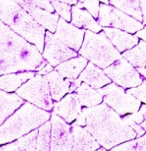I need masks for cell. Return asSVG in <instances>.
<instances>
[{
	"label": "cell",
	"instance_id": "cell-1",
	"mask_svg": "<svg viewBox=\"0 0 146 151\" xmlns=\"http://www.w3.org/2000/svg\"><path fill=\"white\" fill-rule=\"evenodd\" d=\"M47 63L35 45L0 21V76L39 71Z\"/></svg>",
	"mask_w": 146,
	"mask_h": 151
},
{
	"label": "cell",
	"instance_id": "cell-2",
	"mask_svg": "<svg viewBox=\"0 0 146 151\" xmlns=\"http://www.w3.org/2000/svg\"><path fill=\"white\" fill-rule=\"evenodd\" d=\"M82 113L85 116V128L105 150L137 137L120 116L105 103L90 109L83 108Z\"/></svg>",
	"mask_w": 146,
	"mask_h": 151
},
{
	"label": "cell",
	"instance_id": "cell-3",
	"mask_svg": "<svg viewBox=\"0 0 146 151\" xmlns=\"http://www.w3.org/2000/svg\"><path fill=\"white\" fill-rule=\"evenodd\" d=\"M0 21L43 52L45 29L15 0H0Z\"/></svg>",
	"mask_w": 146,
	"mask_h": 151
},
{
	"label": "cell",
	"instance_id": "cell-4",
	"mask_svg": "<svg viewBox=\"0 0 146 151\" xmlns=\"http://www.w3.org/2000/svg\"><path fill=\"white\" fill-rule=\"evenodd\" d=\"M51 116L50 112L25 102L0 125V145L12 143L39 128L49 121Z\"/></svg>",
	"mask_w": 146,
	"mask_h": 151
},
{
	"label": "cell",
	"instance_id": "cell-5",
	"mask_svg": "<svg viewBox=\"0 0 146 151\" xmlns=\"http://www.w3.org/2000/svg\"><path fill=\"white\" fill-rule=\"evenodd\" d=\"M78 53L100 68H106L122 58L103 30L99 33L85 30L84 39Z\"/></svg>",
	"mask_w": 146,
	"mask_h": 151
},
{
	"label": "cell",
	"instance_id": "cell-6",
	"mask_svg": "<svg viewBox=\"0 0 146 151\" xmlns=\"http://www.w3.org/2000/svg\"><path fill=\"white\" fill-rule=\"evenodd\" d=\"M15 93L23 101L45 111H51L52 101L49 84L44 76L36 74L32 78L23 84Z\"/></svg>",
	"mask_w": 146,
	"mask_h": 151
},
{
	"label": "cell",
	"instance_id": "cell-7",
	"mask_svg": "<svg viewBox=\"0 0 146 151\" xmlns=\"http://www.w3.org/2000/svg\"><path fill=\"white\" fill-rule=\"evenodd\" d=\"M98 92L103 96L104 103L120 116L135 113L141 107L139 100L113 83L98 89Z\"/></svg>",
	"mask_w": 146,
	"mask_h": 151
},
{
	"label": "cell",
	"instance_id": "cell-8",
	"mask_svg": "<svg viewBox=\"0 0 146 151\" xmlns=\"http://www.w3.org/2000/svg\"><path fill=\"white\" fill-rule=\"evenodd\" d=\"M98 22L102 28H113L129 34H135L144 25L128 14L118 10L111 5L100 4Z\"/></svg>",
	"mask_w": 146,
	"mask_h": 151
},
{
	"label": "cell",
	"instance_id": "cell-9",
	"mask_svg": "<svg viewBox=\"0 0 146 151\" xmlns=\"http://www.w3.org/2000/svg\"><path fill=\"white\" fill-rule=\"evenodd\" d=\"M104 72L113 84L123 89L137 87L143 81L136 68L123 57L105 68Z\"/></svg>",
	"mask_w": 146,
	"mask_h": 151
},
{
	"label": "cell",
	"instance_id": "cell-10",
	"mask_svg": "<svg viewBox=\"0 0 146 151\" xmlns=\"http://www.w3.org/2000/svg\"><path fill=\"white\" fill-rule=\"evenodd\" d=\"M42 55L51 66L57 67L67 60L78 56V52L61 43L58 38H56L53 33L46 31Z\"/></svg>",
	"mask_w": 146,
	"mask_h": 151
},
{
	"label": "cell",
	"instance_id": "cell-11",
	"mask_svg": "<svg viewBox=\"0 0 146 151\" xmlns=\"http://www.w3.org/2000/svg\"><path fill=\"white\" fill-rule=\"evenodd\" d=\"M50 151H72L71 126L54 113L51 116Z\"/></svg>",
	"mask_w": 146,
	"mask_h": 151
},
{
	"label": "cell",
	"instance_id": "cell-12",
	"mask_svg": "<svg viewBox=\"0 0 146 151\" xmlns=\"http://www.w3.org/2000/svg\"><path fill=\"white\" fill-rule=\"evenodd\" d=\"M53 34L56 38H58L65 45L78 52L84 39L85 30L79 29L72 23L59 18L56 31Z\"/></svg>",
	"mask_w": 146,
	"mask_h": 151
},
{
	"label": "cell",
	"instance_id": "cell-13",
	"mask_svg": "<svg viewBox=\"0 0 146 151\" xmlns=\"http://www.w3.org/2000/svg\"><path fill=\"white\" fill-rule=\"evenodd\" d=\"M44 77L48 81L52 101L55 102L59 101L67 93H75L82 84L78 79L71 80L64 78L56 70H52Z\"/></svg>",
	"mask_w": 146,
	"mask_h": 151
},
{
	"label": "cell",
	"instance_id": "cell-14",
	"mask_svg": "<svg viewBox=\"0 0 146 151\" xmlns=\"http://www.w3.org/2000/svg\"><path fill=\"white\" fill-rule=\"evenodd\" d=\"M54 114L70 124L77 119L82 113V105L75 93H67L59 101L55 102L52 109Z\"/></svg>",
	"mask_w": 146,
	"mask_h": 151
},
{
	"label": "cell",
	"instance_id": "cell-15",
	"mask_svg": "<svg viewBox=\"0 0 146 151\" xmlns=\"http://www.w3.org/2000/svg\"><path fill=\"white\" fill-rule=\"evenodd\" d=\"M71 134L72 151H97L100 148L99 143L84 127L73 124Z\"/></svg>",
	"mask_w": 146,
	"mask_h": 151
},
{
	"label": "cell",
	"instance_id": "cell-16",
	"mask_svg": "<svg viewBox=\"0 0 146 151\" xmlns=\"http://www.w3.org/2000/svg\"><path fill=\"white\" fill-rule=\"evenodd\" d=\"M102 30L120 53L134 48L140 41L135 34H129L118 29L103 28Z\"/></svg>",
	"mask_w": 146,
	"mask_h": 151
},
{
	"label": "cell",
	"instance_id": "cell-17",
	"mask_svg": "<svg viewBox=\"0 0 146 151\" xmlns=\"http://www.w3.org/2000/svg\"><path fill=\"white\" fill-rule=\"evenodd\" d=\"M70 23L79 29L92 31L94 33H99L103 29L98 21L83 8V3L80 2L72 6V17Z\"/></svg>",
	"mask_w": 146,
	"mask_h": 151
},
{
	"label": "cell",
	"instance_id": "cell-18",
	"mask_svg": "<svg viewBox=\"0 0 146 151\" xmlns=\"http://www.w3.org/2000/svg\"><path fill=\"white\" fill-rule=\"evenodd\" d=\"M81 83H85L94 89H101L112 83L104 70L91 62H88L86 68L77 78Z\"/></svg>",
	"mask_w": 146,
	"mask_h": 151
},
{
	"label": "cell",
	"instance_id": "cell-19",
	"mask_svg": "<svg viewBox=\"0 0 146 151\" xmlns=\"http://www.w3.org/2000/svg\"><path fill=\"white\" fill-rule=\"evenodd\" d=\"M88 60L83 56H76L67 60L55 68V70L64 78L75 80L86 68Z\"/></svg>",
	"mask_w": 146,
	"mask_h": 151
},
{
	"label": "cell",
	"instance_id": "cell-20",
	"mask_svg": "<svg viewBox=\"0 0 146 151\" xmlns=\"http://www.w3.org/2000/svg\"><path fill=\"white\" fill-rule=\"evenodd\" d=\"M24 103L25 101L16 93H9L0 90V125Z\"/></svg>",
	"mask_w": 146,
	"mask_h": 151
},
{
	"label": "cell",
	"instance_id": "cell-21",
	"mask_svg": "<svg viewBox=\"0 0 146 151\" xmlns=\"http://www.w3.org/2000/svg\"><path fill=\"white\" fill-rule=\"evenodd\" d=\"M35 75L34 71H26L0 76V90L6 93L16 92Z\"/></svg>",
	"mask_w": 146,
	"mask_h": 151
},
{
	"label": "cell",
	"instance_id": "cell-22",
	"mask_svg": "<svg viewBox=\"0 0 146 151\" xmlns=\"http://www.w3.org/2000/svg\"><path fill=\"white\" fill-rule=\"evenodd\" d=\"M25 11L44 29L51 33H55L59 20V16L56 13H51L38 7L28 8Z\"/></svg>",
	"mask_w": 146,
	"mask_h": 151
},
{
	"label": "cell",
	"instance_id": "cell-23",
	"mask_svg": "<svg viewBox=\"0 0 146 151\" xmlns=\"http://www.w3.org/2000/svg\"><path fill=\"white\" fill-rule=\"evenodd\" d=\"M75 93H76L82 107L87 109L94 108L103 101V96L98 90L90 87L85 83H82Z\"/></svg>",
	"mask_w": 146,
	"mask_h": 151
},
{
	"label": "cell",
	"instance_id": "cell-24",
	"mask_svg": "<svg viewBox=\"0 0 146 151\" xmlns=\"http://www.w3.org/2000/svg\"><path fill=\"white\" fill-rule=\"evenodd\" d=\"M121 55L135 68L146 69V43L145 42L140 40L137 45L123 52Z\"/></svg>",
	"mask_w": 146,
	"mask_h": 151
},
{
	"label": "cell",
	"instance_id": "cell-25",
	"mask_svg": "<svg viewBox=\"0 0 146 151\" xmlns=\"http://www.w3.org/2000/svg\"><path fill=\"white\" fill-rule=\"evenodd\" d=\"M109 5L128 14L140 22H142L139 0H109Z\"/></svg>",
	"mask_w": 146,
	"mask_h": 151
},
{
	"label": "cell",
	"instance_id": "cell-26",
	"mask_svg": "<svg viewBox=\"0 0 146 151\" xmlns=\"http://www.w3.org/2000/svg\"><path fill=\"white\" fill-rule=\"evenodd\" d=\"M51 121L46 122L38 128L36 151H50L51 147Z\"/></svg>",
	"mask_w": 146,
	"mask_h": 151
},
{
	"label": "cell",
	"instance_id": "cell-27",
	"mask_svg": "<svg viewBox=\"0 0 146 151\" xmlns=\"http://www.w3.org/2000/svg\"><path fill=\"white\" fill-rule=\"evenodd\" d=\"M111 151H146V133L137 139L121 143L113 147Z\"/></svg>",
	"mask_w": 146,
	"mask_h": 151
},
{
	"label": "cell",
	"instance_id": "cell-28",
	"mask_svg": "<svg viewBox=\"0 0 146 151\" xmlns=\"http://www.w3.org/2000/svg\"><path fill=\"white\" fill-rule=\"evenodd\" d=\"M38 128L15 140L19 151H36Z\"/></svg>",
	"mask_w": 146,
	"mask_h": 151
},
{
	"label": "cell",
	"instance_id": "cell-29",
	"mask_svg": "<svg viewBox=\"0 0 146 151\" xmlns=\"http://www.w3.org/2000/svg\"><path fill=\"white\" fill-rule=\"evenodd\" d=\"M51 2L54 12L59 16V18L65 20L67 22H70L72 17V6L67 4L56 1V0H51Z\"/></svg>",
	"mask_w": 146,
	"mask_h": 151
},
{
	"label": "cell",
	"instance_id": "cell-30",
	"mask_svg": "<svg viewBox=\"0 0 146 151\" xmlns=\"http://www.w3.org/2000/svg\"><path fill=\"white\" fill-rule=\"evenodd\" d=\"M83 6V8L87 10L98 21L100 8V3L98 0H84Z\"/></svg>",
	"mask_w": 146,
	"mask_h": 151
},
{
	"label": "cell",
	"instance_id": "cell-31",
	"mask_svg": "<svg viewBox=\"0 0 146 151\" xmlns=\"http://www.w3.org/2000/svg\"><path fill=\"white\" fill-rule=\"evenodd\" d=\"M128 93L132 94L134 97H135L140 101H142L146 103V80H143L142 83L135 88H131L127 91Z\"/></svg>",
	"mask_w": 146,
	"mask_h": 151
},
{
	"label": "cell",
	"instance_id": "cell-32",
	"mask_svg": "<svg viewBox=\"0 0 146 151\" xmlns=\"http://www.w3.org/2000/svg\"><path fill=\"white\" fill-rule=\"evenodd\" d=\"M139 1H140V9L142 17V23L144 26H146V0H139Z\"/></svg>",
	"mask_w": 146,
	"mask_h": 151
},
{
	"label": "cell",
	"instance_id": "cell-33",
	"mask_svg": "<svg viewBox=\"0 0 146 151\" xmlns=\"http://www.w3.org/2000/svg\"><path fill=\"white\" fill-rule=\"evenodd\" d=\"M0 151H19L15 142L0 146Z\"/></svg>",
	"mask_w": 146,
	"mask_h": 151
},
{
	"label": "cell",
	"instance_id": "cell-34",
	"mask_svg": "<svg viewBox=\"0 0 146 151\" xmlns=\"http://www.w3.org/2000/svg\"><path fill=\"white\" fill-rule=\"evenodd\" d=\"M52 70H53V67L51 66L49 63H47L41 70L37 71V74H38V75H42V76H45V75H47L48 73L51 72Z\"/></svg>",
	"mask_w": 146,
	"mask_h": 151
},
{
	"label": "cell",
	"instance_id": "cell-35",
	"mask_svg": "<svg viewBox=\"0 0 146 151\" xmlns=\"http://www.w3.org/2000/svg\"><path fill=\"white\" fill-rule=\"evenodd\" d=\"M135 35L139 38V40H142L146 43V26H144L141 30L137 31Z\"/></svg>",
	"mask_w": 146,
	"mask_h": 151
},
{
	"label": "cell",
	"instance_id": "cell-36",
	"mask_svg": "<svg viewBox=\"0 0 146 151\" xmlns=\"http://www.w3.org/2000/svg\"><path fill=\"white\" fill-rule=\"evenodd\" d=\"M56 1H58V2H61V3H65V4H67L71 6H75L78 1L77 0H56Z\"/></svg>",
	"mask_w": 146,
	"mask_h": 151
},
{
	"label": "cell",
	"instance_id": "cell-37",
	"mask_svg": "<svg viewBox=\"0 0 146 151\" xmlns=\"http://www.w3.org/2000/svg\"><path fill=\"white\" fill-rule=\"evenodd\" d=\"M139 112L143 116L144 119H146V105H143V106L141 108V109H140Z\"/></svg>",
	"mask_w": 146,
	"mask_h": 151
},
{
	"label": "cell",
	"instance_id": "cell-38",
	"mask_svg": "<svg viewBox=\"0 0 146 151\" xmlns=\"http://www.w3.org/2000/svg\"><path fill=\"white\" fill-rule=\"evenodd\" d=\"M99 3H102L104 5H109V0H98Z\"/></svg>",
	"mask_w": 146,
	"mask_h": 151
},
{
	"label": "cell",
	"instance_id": "cell-39",
	"mask_svg": "<svg viewBox=\"0 0 146 151\" xmlns=\"http://www.w3.org/2000/svg\"><path fill=\"white\" fill-rule=\"evenodd\" d=\"M97 151H108V150H105V148H99V149L97 150Z\"/></svg>",
	"mask_w": 146,
	"mask_h": 151
}]
</instances>
